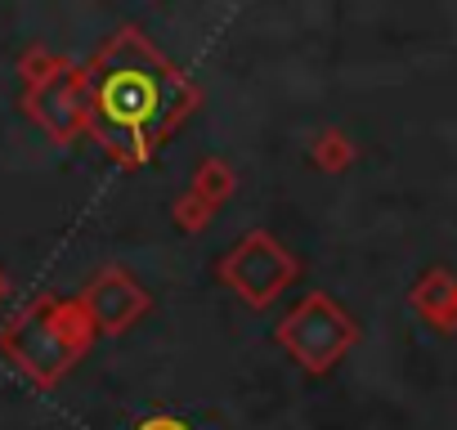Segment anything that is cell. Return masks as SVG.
<instances>
[{
	"label": "cell",
	"mask_w": 457,
	"mask_h": 430,
	"mask_svg": "<svg viewBox=\"0 0 457 430\" xmlns=\"http://www.w3.org/2000/svg\"><path fill=\"white\" fill-rule=\"evenodd\" d=\"M86 72V99H90V139L121 166L139 170L148 166L166 139L202 108V86L170 63L139 28H117Z\"/></svg>",
	"instance_id": "obj_1"
},
{
	"label": "cell",
	"mask_w": 457,
	"mask_h": 430,
	"mask_svg": "<svg viewBox=\"0 0 457 430\" xmlns=\"http://www.w3.org/2000/svg\"><path fill=\"white\" fill-rule=\"evenodd\" d=\"M412 310L421 318H430L435 327H453L457 323V283L444 269H430L417 287H412Z\"/></svg>",
	"instance_id": "obj_7"
},
{
	"label": "cell",
	"mask_w": 457,
	"mask_h": 430,
	"mask_svg": "<svg viewBox=\"0 0 457 430\" xmlns=\"http://www.w3.org/2000/svg\"><path fill=\"white\" fill-rule=\"evenodd\" d=\"M135 430H188V421H179V417H170V412H153V417L135 421Z\"/></svg>",
	"instance_id": "obj_12"
},
{
	"label": "cell",
	"mask_w": 457,
	"mask_h": 430,
	"mask_svg": "<svg viewBox=\"0 0 457 430\" xmlns=\"http://www.w3.org/2000/svg\"><path fill=\"white\" fill-rule=\"evenodd\" d=\"M54 301H59L54 292H41L0 323V354H5V363L14 372H23L37 390H54L86 359V350H77L72 336L63 332Z\"/></svg>",
	"instance_id": "obj_2"
},
{
	"label": "cell",
	"mask_w": 457,
	"mask_h": 430,
	"mask_svg": "<svg viewBox=\"0 0 457 430\" xmlns=\"http://www.w3.org/2000/svg\"><path fill=\"white\" fill-rule=\"evenodd\" d=\"M215 274L247 310H270L301 278V260L270 229H252L215 260Z\"/></svg>",
	"instance_id": "obj_4"
},
{
	"label": "cell",
	"mask_w": 457,
	"mask_h": 430,
	"mask_svg": "<svg viewBox=\"0 0 457 430\" xmlns=\"http://www.w3.org/2000/svg\"><path fill=\"white\" fill-rule=\"evenodd\" d=\"M310 157H314V166L319 170H328V175H341L354 157H359V148L350 144V135L345 130H337V126H328V130H319L314 135V148H310Z\"/></svg>",
	"instance_id": "obj_9"
},
{
	"label": "cell",
	"mask_w": 457,
	"mask_h": 430,
	"mask_svg": "<svg viewBox=\"0 0 457 430\" xmlns=\"http://www.w3.org/2000/svg\"><path fill=\"white\" fill-rule=\"evenodd\" d=\"M68 63H72V59H68V54H59V50H50V45H32V50H23V59H19L23 90L46 86V81H50V77H59Z\"/></svg>",
	"instance_id": "obj_10"
},
{
	"label": "cell",
	"mask_w": 457,
	"mask_h": 430,
	"mask_svg": "<svg viewBox=\"0 0 457 430\" xmlns=\"http://www.w3.org/2000/svg\"><path fill=\"white\" fill-rule=\"evenodd\" d=\"M188 193H197L211 211H220L228 197L238 193V170L228 166L224 157H202L197 170H193V179H188Z\"/></svg>",
	"instance_id": "obj_8"
},
{
	"label": "cell",
	"mask_w": 457,
	"mask_h": 430,
	"mask_svg": "<svg viewBox=\"0 0 457 430\" xmlns=\"http://www.w3.org/2000/svg\"><path fill=\"white\" fill-rule=\"evenodd\" d=\"M211 215H215V211H211L197 193H188V188L170 202V225H175L179 234H188V238H193V234H202V229L211 225Z\"/></svg>",
	"instance_id": "obj_11"
},
{
	"label": "cell",
	"mask_w": 457,
	"mask_h": 430,
	"mask_svg": "<svg viewBox=\"0 0 457 430\" xmlns=\"http://www.w3.org/2000/svg\"><path fill=\"white\" fill-rule=\"evenodd\" d=\"M77 301H81L95 336H126L153 310L148 287L126 265H104L99 274H90V283L77 292Z\"/></svg>",
	"instance_id": "obj_5"
},
{
	"label": "cell",
	"mask_w": 457,
	"mask_h": 430,
	"mask_svg": "<svg viewBox=\"0 0 457 430\" xmlns=\"http://www.w3.org/2000/svg\"><path fill=\"white\" fill-rule=\"evenodd\" d=\"M10 287H14V283H10V269H5V265H0V301H5V296H10Z\"/></svg>",
	"instance_id": "obj_13"
},
{
	"label": "cell",
	"mask_w": 457,
	"mask_h": 430,
	"mask_svg": "<svg viewBox=\"0 0 457 430\" xmlns=\"http://www.w3.org/2000/svg\"><path fill=\"white\" fill-rule=\"evenodd\" d=\"M274 341L296 359L301 372L323 376L332 372L354 345H359V323L328 296V292H305L278 323Z\"/></svg>",
	"instance_id": "obj_3"
},
{
	"label": "cell",
	"mask_w": 457,
	"mask_h": 430,
	"mask_svg": "<svg viewBox=\"0 0 457 430\" xmlns=\"http://www.w3.org/2000/svg\"><path fill=\"white\" fill-rule=\"evenodd\" d=\"M23 112L54 144H77L90 130V99H86V72H81V63H68L46 86L23 90Z\"/></svg>",
	"instance_id": "obj_6"
}]
</instances>
